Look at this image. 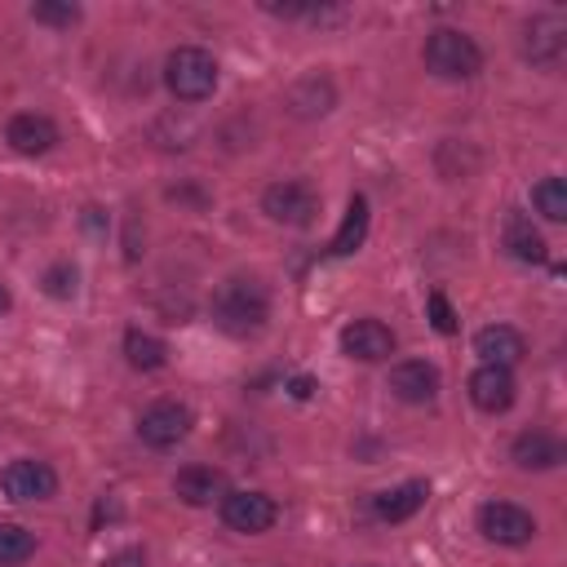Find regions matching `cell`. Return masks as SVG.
<instances>
[{
	"instance_id": "1",
	"label": "cell",
	"mask_w": 567,
	"mask_h": 567,
	"mask_svg": "<svg viewBox=\"0 0 567 567\" xmlns=\"http://www.w3.org/2000/svg\"><path fill=\"white\" fill-rule=\"evenodd\" d=\"M208 310H213V323H217L221 332H230V337H252V332H261L266 319H270V297H266V288H261L257 279L230 275L226 284H217Z\"/></svg>"
},
{
	"instance_id": "2",
	"label": "cell",
	"mask_w": 567,
	"mask_h": 567,
	"mask_svg": "<svg viewBox=\"0 0 567 567\" xmlns=\"http://www.w3.org/2000/svg\"><path fill=\"white\" fill-rule=\"evenodd\" d=\"M164 84L177 102H204L213 89H217V62L208 49L199 44H182L168 53L164 62Z\"/></svg>"
},
{
	"instance_id": "3",
	"label": "cell",
	"mask_w": 567,
	"mask_h": 567,
	"mask_svg": "<svg viewBox=\"0 0 567 567\" xmlns=\"http://www.w3.org/2000/svg\"><path fill=\"white\" fill-rule=\"evenodd\" d=\"M421 58H425V66H430L434 75H443V80H470V75H478V66H483L478 44H474L465 31H452V27L430 31Z\"/></svg>"
},
{
	"instance_id": "4",
	"label": "cell",
	"mask_w": 567,
	"mask_h": 567,
	"mask_svg": "<svg viewBox=\"0 0 567 567\" xmlns=\"http://www.w3.org/2000/svg\"><path fill=\"white\" fill-rule=\"evenodd\" d=\"M186 434H190V408L177 403V399H159V403H151L137 416V439L146 447H159L164 452V447H177Z\"/></svg>"
},
{
	"instance_id": "5",
	"label": "cell",
	"mask_w": 567,
	"mask_h": 567,
	"mask_svg": "<svg viewBox=\"0 0 567 567\" xmlns=\"http://www.w3.org/2000/svg\"><path fill=\"white\" fill-rule=\"evenodd\" d=\"M261 213L270 221H284V226H310L319 213V195L306 182H275L261 195Z\"/></svg>"
},
{
	"instance_id": "6",
	"label": "cell",
	"mask_w": 567,
	"mask_h": 567,
	"mask_svg": "<svg viewBox=\"0 0 567 567\" xmlns=\"http://www.w3.org/2000/svg\"><path fill=\"white\" fill-rule=\"evenodd\" d=\"M279 518V505L266 496V492H226L221 496V523L230 532H244V536H261L270 532Z\"/></svg>"
},
{
	"instance_id": "7",
	"label": "cell",
	"mask_w": 567,
	"mask_h": 567,
	"mask_svg": "<svg viewBox=\"0 0 567 567\" xmlns=\"http://www.w3.org/2000/svg\"><path fill=\"white\" fill-rule=\"evenodd\" d=\"M478 532L496 545H527L536 536V518L514 501H487L478 509Z\"/></svg>"
},
{
	"instance_id": "8",
	"label": "cell",
	"mask_w": 567,
	"mask_h": 567,
	"mask_svg": "<svg viewBox=\"0 0 567 567\" xmlns=\"http://www.w3.org/2000/svg\"><path fill=\"white\" fill-rule=\"evenodd\" d=\"M0 487H4L9 501H49L58 492V474L44 461L22 456V461H9L0 470Z\"/></svg>"
},
{
	"instance_id": "9",
	"label": "cell",
	"mask_w": 567,
	"mask_h": 567,
	"mask_svg": "<svg viewBox=\"0 0 567 567\" xmlns=\"http://www.w3.org/2000/svg\"><path fill=\"white\" fill-rule=\"evenodd\" d=\"M341 350L359 363H381L394 354V332L381 319H354L341 328Z\"/></svg>"
},
{
	"instance_id": "10",
	"label": "cell",
	"mask_w": 567,
	"mask_h": 567,
	"mask_svg": "<svg viewBox=\"0 0 567 567\" xmlns=\"http://www.w3.org/2000/svg\"><path fill=\"white\" fill-rule=\"evenodd\" d=\"M518 385H514V372L509 368H496V363H483L470 372V399L478 412H505L514 403Z\"/></svg>"
},
{
	"instance_id": "11",
	"label": "cell",
	"mask_w": 567,
	"mask_h": 567,
	"mask_svg": "<svg viewBox=\"0 0 567 567\" xmlns=\"http://www.w3.org/2000/svg\"><path fill=\"white\" fill-rule=\"evenodd\" d=\"M390 394L403 403H430L439 394V368L425 359H403L390 368Z\"/></svg>"
},
{
	"instance_id": "12",
	"label": "cell",
	"mask_w": 567,
	"mask_h": 567,
	"mask_svg": "<svg viewBox=\"0 0 567 567\" xmlns=\"http://www.w3.org/2000/svg\"><path fill=\"white\" fill-rule=\"evenodd\" d=\"M474 354H478L483 363L514 368V363L527 354V341H523V332L509 328V323H487V328L474 332Z\"/></svg>"
},
{
	"instance_id": "13",
	"label": "cell",
	"mask_w": 567,
	"mask_h": 567,
	"mask_svg": "<svg viewBox=\"0 0 567 567\" xmlns=\"http://www.w3.org/2000/svg\"><path fill=\"white\" fill-rule=\"evenodd\" d=\"M4 142H9L18 155H44V151H53V142H58V124H53L49 115H35V111L13 115L9 128H4Z\"/></svg>"
},
{
	"instance_id": "14",
	"label": "cell",
	"mask_w": 567,
	"mask_h": 567,
	"mask_svg": "<svg viewBox=\"0 0 567 567\" xmlns=\"http://www.w3.org/2000/svg\"><path fill=\"white\" fill-rule=\"evenodd\" d=\"M563 35H567V22H563V18H532V22H527L523 53H527L536 66H558L563 44H567Z\"/></svg>"
},
{
	"instance_id": "15",
	"label": "cell",
	"mask_w": 567,
	"mask_h": 567,
	"mask_svg": "<svg viewBox=\"0 0 567 567\" xmlns=\"http://www.w3.org/2000/svg\"><path fill=\"white\" fill-rule=\"evenodd\" d=\"M509 456H514L518 470H554L563 461V443L554 434H545V430H527V434L514 439Z\"/></svg>"
},
{
	"instance_id": "16",
	"label": "cell",
	"mask_w": 567,
	"mask_h": 567,
	"mask_svg": "<svg viewBox=\"0 0 567 567\" xmlns=\"http://www.w3.org/2000/svg\"><path fill=\"white\" fill-rule=\"evenodd\" d=\"M425 496H430V487H425L421 478H412V483H399V487L372 496V514H377L381 523H403V518H412V514L425 505Z\"/></svg>"
},
{
	"instance_id": "17",
	"label": "cell",
	"mask_w": 567,
	"mask_h": 567,
	"mask_svg": "<svg viewBox=\"0 0 567 567\" xmlns=\"http://www.w3.org/2000/svg\"><path fill=\"white\" fill-rule=\"evenodd\" d=\"M173 492H177V501H186L195 509L199 505H213L217 492H221V470H213V465H186V470H177Z\"/></svg>"
},
{
	"instance_id": "18",
	"label": "cell",
	"mask_w": 567,
	"mask_h": 567,
	"mask_svg": "<svg viewBox=\"0 0 567 567\" xmlns=\"http://www.w3.org/2000/svg\"><path fill=\"white\" fill-rule=\"evenodd\" d=\"M332 102H337V93H332V84H328L323 75H306V80H297L292 93H288L292 115H328Z\"/></svg>"
},
{
	"instance_id": "19",
	"label": "cell",
	"mask_w": 567,
	"mask_h": 567,
	"mask_svg": "<svg viewBox=\"0 0 567 567\" xmlns=\"http://www.w3.org/2000/svg\"><path fill=\"white\" fill-rule=\"evenodd\" d=\"M124 359H128L137 372H155V368H164L168 346H164L159 337L142 332V328H128V332H124Z\"/></svg>"
},
{
	"instance_id": "20",
	"label": "cell",
	"mask_w": 567,
	"mask_h": 567,
	"mask_svg": "<svg viewBox=\"0 0 567 567\" xmlns=\"http://www.w3.org/2000/svg\"><path fill=\"white\" fill-rule=\"evenodd\" d=\"M368 235V199L363 195H350V208H346V221L341 230L332 235V257H350Z\"/></svg>"
},
{
	"instance_id": "21",
	"label": "cell",
	"mask_w": 567,
	"mask_h": 567,
	"mask_svg": "<svg viewBox=\"0 0 567 567\" xmlns=\"http://www.w3.org/2000/svg\"><path fill=\"white\" fill-rule=\"evenodd\" d=\"M505 248H509L518 261H545V239H540V230H532L527 217H509V226H505Z\"/></svg>"
},
{
	"instance_id": "22",
	"label": "cell",
	"mask_w": 567,
	"mask_h": 567,
	"mask_svg": "<svg viewBox=\"0 0 567 567\" xmlns=\"http://www.w3.org/2000/svg\"><path fill=\"white\" fill-rule=\"evenodd\" d=\"M35 554V536L22 523H0V567L27 563Z\"/></svg>"
},
{
	"instance_id": "23",
	"label": "cell",
	"mask_w": 567,
	"mask_h": 567,
	"mask_svg": "<svg viewBox=\"0 0 567 567\" xmlns=\"http://www.w3.org/2000/svg\"><path fill=\"white\" fill-rule=\"evenodd\" d=\"M532 204H536L549 221H563V217H567V186H563V177H540V182L532 186Z\"/></svg>"
},
{
	"instance_id": "24",
	"label": "cell",
	"mask_w": 567,
	"mask_h": 567,
	"mask_svg": "<svg viewBox=\"0 0 567 567\" xmlns=\"http://www.w3.org/2000/svg\"><path fill=\"white\" fill-rule=\"evenodd\" d=\"M31 18H35V22H49V27H71V22L80 18V9H75L71 0H62V4L40 0V4H31Z\"/></svg>"
},
{
	"instance_id": "25",
	"label": "cell",
	"mask_w": 567,
	"mask_h": 567,
	"mask_svg": "<svg viewBox=\"0 0 567 567\" xmlns=\"http://www.w3.org/2000/svg\"><path fill=\"white\" fill-rule=\"evenodd\" d=\"M44 292L49 297H71L75 292V266L71 261H58L44 270Z\"/></svg>"
},
{
	"instance_id": "26",
	"label": "cell",
	"mask_w": 567,
	"mask_h": 567,
	"mask_svg": "<svg viewBox=\"0 0 567 567\" xmlns=\"http://www.w3.org/2000/svg\"><path fill=\"white\" fill-rule=\"evenodd\" d=\"M430 323H434V332H443V337H452L456 332V315H452V306H447V297L443 292H430Z\"/></svg>"
},
{
	"instance_id": "27",
	"label": "cell",
	"mask_w": 567,
	"mask_h": 567,
	"mask_svg": "<svg viewBox=\"0 0 567 567\" xmlns=\"http://www.w3.org/2000/svg\"><path fill=\"white\" fill-rule=\"evenodd\" d=\"M106 567H146V558L142 549H120L115 558H106Z\"/></svg>"
},
{
	"instance_id": "28",
	"label": "cell",
	"mask_w": 567,
	"mask_h": 567,
	"mask_svg": "<svg viewBox=\"0 0 567 567\" xmlns=\"http://www.w3.org/2000/svg\"><path fill=\"white\" fill-rule=\"evenodd\" d=\"M288 394H292V399H310V394H315V381H310V377H292V381H288Z\"/></svg>"
},
{
	"instance_id": "29",
	"label": "cell",
	"mask_w": 567,
	"mask_h": 567,
	"mask_svg": "<svg viewBox=\"0 0 567 567\" xmlns=\"http://www.w3.org/2000/svg\"><path fill=\"white\" fill-rule=\"evenodd\" d=\"M4 310H9V288L0 284V315H4Z\"/></svg>"
}]
</instances>
